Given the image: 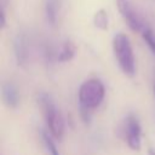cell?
Returning a JSON list of instances; mask_svg holds the SVG:
<instances>
[{"instance_id":"cell-1","label":"cell","mask_w":155,"mask_h":155,"mask_svg":"<svg viewBox=\"0 0 155 155\" xmlns=\"http://www.w3.org/2000/svg\"><path fill=\"white\" fill-rule=\"evenodd\" d=\"M113 51L117 64L124 74L132 78L136 74V61L128 36L124 33H117L113 39Z\"/></svg>"},{"instance_id":"cell-2","label":"cell","mask_w":155,"mask_h":155,"mask_svg":"<svg viewBox=\"0 0 155 155\" xmlns=\"http://www.w3.org/2000/svg\"><path fill=\"white\" fill-rule=\"evenodd\" d=\"M38 102L41 107L45 121L54 138L62 139L64 132V121L61 113L57 110L56 104L53 103L52 98L46 93H40L38 96Z\"/></svg>"},{"instance_id":"cell-3","label":"cell","mask_w":155,"mask_h":155,"mask_svg":"<svg viewBox=\"0 0 155 155\" xmlns=\"http://www.w3.org/2000/svg\"><path fill=\"white\" fill-rule=\"evenodd\" d=\"M104 98V86L98 79L86 80L79 88V104L80 108L93 110Z\"/></svg>"},{"instance_id":"cell-4","label":"cell","mask_w":155,"mask_h":155,"mask_svg":"<svg viewBox=\"0 0 155 155\" xmlns=\"http://www.w3.org/2000/svg\"><path fill=\"white\" fill-rule=\"evenodd\" d=\"M116 7L122 19L132 31H143L145 24L130 0H116Z\"/></svg>"},{"instance_id":"cell-5","label":"cell","mask_w":155,"mask_h":155,"mask_svg":"<svg viewBox=\"0 0 155 155\" xmlns=\"http://www.w3.org/2000/svg\"><path fill=\"white\" fill-rule=\"evenodd\" d=\"M124 128H125V136H126V142L128 147L132 150H139L140 149V125L138 119L133 114H130L126 117Z\"/></svg>"},{"instance_id":"cell-6","label":"cell","mask_w":155,"mask_h":155,"mask_svg":"<svg viewBox=\"0 0 155 155\" xmlns=\"http://www.w3.org/2000/svg\"><path fill=\"white\" fill-rule=\"evenodd\" d=\"M1 93H2V99L4 102L10 107V108H16L19 102V96L17 88L11 84V82H5L2 84L1 87Z\"/></svg>"},{"instance_id":"cell-7","label":"cell","mask_w":155,"mask_h":155,"mask_svg":"<svg viewBox=\"0 0 155 155\" xmlns=\"http://www.w3.org/2000/svg\"><path fill=\"white\" fill-rule=\"evenodd\" d=\"M59 8H61V0H45L44 10H45V17L48 24L51 25L57 24Z\"/></svg>"},{"instance_id":"cell-8","label":"cell","mask_w":155,"mask_h":155,"mask_svg":"<svg viewBox=\"0 0 155 155\" xmlns=\"http://www.w3.org/2000/svg\"><path fill=\"white\" fill-rule=\"evenodd\" d=\"M15 54L18 64H24L27 61V44L22 35H18L15 40Z\"/></svg>"},{"instance_id":"cell-9","label":"cell","mask_w":155,"mask_h":155,"mask_svg":"<svg viewBox=\"0 0 155 155\" xmlns=\"http://www.w3.org/2000/svg\"><path fill=\"white\" fill-rule=\"evenodd\" d=\"M75 50H76L75 45L70 40L64 41V44L62 45L61 51L58 52V56H57L58 62H69V61H71L73 57L75 56Z\"/></svg>"},{"instance_id":"cell-10","label":"cell","mask_w":155,"mask_h":155,"mask_svg":"<svg viewBox=\"0 0 155 155\" xmlns=\"http://www.w3.org/2000/svg\"><path fill=\"white\" fill-rule=\"evenodd\" d=\"M93 24L96 28L101 29V30H107L109 27V17H108V12L104 8H99L96 11L94 16H93Z\"/></svg>"},{"instance_id":"cell-11","label":"cell","mask_w":155,"mask_h":155,"mask_svg":"<svg viewBox=\"0 0 155 155\" xmlns=\"http://www.w3.org/2000/svg\"><path fill=\"white\" fill-rule=\"evenodd\" d=\"M142 36H143L145 44L148 45V47L150 48V51L153 52V54L155 56V34H154V31L149 28H145L142 31Z\"/></svg>"},{"instance_id":"cell-12","label":"cell","mask_w":155,"mask_h":155,"mask_svg":"<svg viewBox=\"0 0 155 155\" xmlns=\"http://www.w3.org/2000/svg\"><path fill=\"white\" fill-rule=\"evenodd\" d=\"M42 142H44V144H45V147H46V149H47L50 155H59L54 142L52 140V138L46 132H42Z\"/></svg>"},{"instance_id":"cell-13","label":"cell","mask_w":155,"mask_h":155,"mask_svg":"<svg viewBox=\"0 0 155 155\" xmlns=\"http://www.w3.org/2000/svg\"><path fill=\"white\" fill-rule=\"evenodd\" d=\"M5 25H6L5 11H4V8H1V11H0V28H1V29H4V28H5Z\"/></svg>"},{"instance_id":"cell-14","label":"cell","mask_w":155,"mask_h":155,"mask_svg":"<svg viewBox=\"0 0 155 155\" xmlns=\"http://www.w3.org/2000/svg\"><path fill=\"white\" fill-rule=\"evenodd\" d=\"M148 154H149V155H155V151H154L153 149H149V151H148Z\"/></svg>"},{"instance_id":"cell-15","label":"cell","mask_w":155,"mask_h":155,"mask_svg":"<svg viewBox=\"0 0 155 155\" xmlns=\"http://www.w3.org/2000/svg\"><path fill=\"white\" fill-rule=\"evenodd\" d=\"M154 94H155V82H154Z\"/></svg>"}]
</instances>
